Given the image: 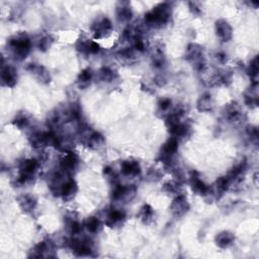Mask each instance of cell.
<instances>
[{
  "label": "cell",
  "mask_w": 259,
  "mask_h": 259,
  "mask_svg": "<svg viewBox=\"0 0 259 259\" xmlns=\"http://www.w3.org/2000/svg\"><path fill=\"white\" fill-rule=\"evenodd\" d=\"M31 41L26 32H17L7 42L8 54L16 61L25 60L30 52Z\"/></svg>",
  "instance_id": "cell-1"
},
{
  "label": "cell",
  "mask_w": 259,
  "mask_h": 259,
  "mask_svg": "<svg viewBox=\"0 0 259 259\" xmlns=\"http://www.w3.org/2000/svg\"><path fill=\"white\" fill-rule=\"evenodd\" d=\"M171 3L163 2L145 14L144 25L148 28L160 29L166 26L171 17Z\"/></svg>",
  "instance_id": "cell-2"
},
{
  "label": "cell",
  "mask_w": 259,
  "mask_h": 259,
  "mask_svg": "<svg viewBox=\"0 0 259 259\" xmlns=\"http://www.w3.org/2000/svg\"><path fill=\"white\" fill-rule=\"evenodd\" d=\"M40 168V162L37 159L29 158L24 159L20 162L19 167H17V176L15 178V184L19 186L29 185L32 182L36 177V173Z\"/></svg>",
  "instance_id": "cell-3"
},
{
  "label": "cell",
  "mask_w": 259,
  "mask_h": 259,
  "mask_svg": "<svg viewBox=\"0 0 259 259\" xmlns=\"http://www.w3.org/2000/svg\"><path fill=\"white\" fill-rule=\"evenodd\" d=\"M79 140L80 142L90 149L96 150L101 148L105 145V137H103L99 132H96L90 129L87 126H82L80 124V128L78 131Z\"/></svg>",
  "instance_id": "cell-4"
},
{
  "label": "cell",
  "mask_w": 259,
  "mask_h": 259,
  "mask_svg": "<svg viewBox=\"0 0 259 259\" xmlns=\"http://www.w3.org/2000/svg\"><path fill=\"white\" fill-rule=\"evenodd\" d=\"M185 58L194 66L196 70L203 71L205 67V59L203 49L200 45L189 44L185 52Z\"/></svg>",
  "instance_id": "cell-5"
},
{
  "label": "cell",
  "mask_w": 259,
  "mask_h": 259,
  "mask_svg": "<svg viewBox=\"0 0 259 259\" xmlns=\"http://www.w3.org/2000/svg\"><path fill=\"white\" fill-rule=\"evenodd\" d=\"M68 246L76 256H93V244L89 239H81L75 236L69 240Z\"/></svg>",
  "instance_id": "cell-6"
},
{
  "label": "cell",
  "mask_w": 259,
  "mask_h": 259,
  "mask_svg": "<svg viewBox=\"0 0 259 259\" xmlns=\"http://www.w3.org/2000/svg\"><path fill=\"white\" fill-rule=\"evenodd\" d=\"M114 186L112 198L115 201L126 203L136 197L137 188L134 185H122L117 183Z\"/></svg>",
  "instance_id": "cell-7"
},
{
  "label": "cell",
  "mask_w": 259,
  "mask_h": 259,
  "mask_svg": "<svg viewBox=\"0 0 259 259\" xmlns=\"http://www.w3.org/2000/svg\"><path fill=\"white\" fill-rule=\"evenodd\" d=\"M114 29L112 22L108 17H98L91 25V32L95 39L107 38Z\"/></svg>",
  "instance_id": "cell-8"
},
{
  "label": "cell",
  "mask_w": 259,
  "mask_h": 259,
  "mask_svg": "<svg viewBox=\"0 0 259 259\" xmlns=\"http://www.w3.org/2000/svg\"><path fill=\"white\" fill-rule=\"evenodd\" d=\"M56 247L54 242H52L51 240H45L42 242L34 245L31 249L29 257H45V258H52L55 257Z\"/></svg>",
  "instance_id": "cell-9"
},
{
  "label": "cell",
  "mask_w": 259,
  "mask_h": 259,
  "mask_svg": "<svg viewBox=\"0 0 259 259\" xmlns=\"http://www.w3.org/2000/svg\"><path fill=\"white\" fill-rule=\"evenodd\" d=\"M79 165V159L77 157V155L73 152H68L65 153L63 158L60 160V165L59 169L64 172V173L71 175L73 174V172L76 171Z\"/></svg>",
  "instance_id": "cell-10"
},
{
  "label": "cell",
  "mask_w": 259,
  "mask_h": 259,
  "mask_svg": "<svg viewBox=\"0 0 259 259\" xmlns=\"http://www.w3.org/2000/svg\"><path fill=\"white\" fill-rule=\"evenodd\" d=\"M0 80H1L2 86H5V87H9V88L13 87L17 82V71L15 70V68L10 65H5L2 62Z\"/></svg>",
  "instance_id": "cell-11"
},
{
  "label": "cell",
  "mask_w": 259,
  "mask_h": 259,
  "mask_svg": "<svg viewBox=\"0 0 259 259\" xmlns=\"http://www.w3.org/2000/svg\"><path fill=\"white\" fill-rule=\"evenodd\" d=\"M27 70L41 83L47 84L51 81V74L48 69L43 65L31 63L28 65Z\"/></svg>",
  "instance_id": "cell-12"
},
{
  "label": "cell",
  "mask_w": 259,
  "mask_h": 259,
  "mask_svg": "<svg viewBox=\"0 0 259 259\" xmlns=\"http://www.w3.org/2000/svg\"><path fill=\"white\" fill-rule=\"evenodd\" d=\"M125 220H126V213L124 211L117 209H111L107 212L105 223L110 228H116L119 227L120 225H123Z\"/></svg>",
  "instance_id": "cell-13"
},
{
  "label": "cell",
  "mask_w": 259,
  "mask_h": 259,
  "mask_svg": "<svg viewBox=\"0 0 259 259\" xmlns=\"http://www.w3.org/2000/svg\"><path fill=\"white\" fill-rule=\"evenodd\" d=\"M189 210V203L187 199L182 195H177L176 198L172 201L170 205V211L173 216L180 218L184 216Z\"/></svg>",
  "instance_id": "cell-14"
},
{
  "label": "cell",
  "mask_w": 259,
  "mask_h": 259,
  "mask_svg": "<svg viewBox=\"0 0 259 259\" xmlns=\"http://www.w3.org/2000/svg\"><path fill=\"white\" fill-rule=\"evenodd\" d=\"M224 116L229 124L236 125L240 124L242 120L243 115L241 113V110L236 102H232L230 105L226 106L225 111H224Z\"/></svg>",
  "instance_id": "cell-15"
},
{
  "label": "cell",
  "mask_w": 259,
  "mask_h": 259,
  "mask_svg": "<svg viewBox=\"0 0 259 259\" xmlns=\"http://www.w3.org/2000/svg\"><path fill=\"white\" fill-rule=\"evenodd\" d=\"M64 222H65V228L69 234L72 235L73 237L80 235L83 227L78 217L74 213L67 214L64 219Z\"/></svg>",
  "instance_id": "cell-16"
},
{
  "label": "cell",
  "mask_w": 259,
  "mask_h": 259,
  "mask_svg": "<svg viewBox=\"0 0 259 259\" xmlns=\"http://www.w3.org/2000/svg\"><path fill=\"white\" fill-rule=\"evenodd\" d=\"M216 33L221 42H229L233 38V29L230 24L225 20H219L216 23Z\"/></svg>",
  "instance_id": "cell-17"
},
{
  "label": "cell",
  "mask_w": 259,
  "mask_h": 259,
  "mask_svg": "<svg viewBox=\"0 0 259 259\" xmlns=\"http://www.w3.org/2000/svg\"><path fill=\"white\" fill-rule=\"evenodd\" d=\"M76 50L82 55H86V56L93 55L98 53L99 45L94 41L81 38L76 43Z\"/></svg>",
  "instance_id": "cell-18"
},
{
  "label": "cell",
  "mask_w": 259,
  "mask_h": 259,
  "mask_svg": "<svg viewBox=\"0 0 259 259\" xmlns=\"http://www.w3.org/2000/svg\"><path fill=\"white\" fill-rule=\"evenodd\" d=\"M120 172L126 177H136L141 173L140 163L136 160H125L120 164Z\"/></svg>",
  "instance_id": "cell-19"
},
{
  "label": "cell",
  "mask_w": 259,
  "mask_h": 259,
  "mask_svg": "<svg viewBox=\"0 0 259 259\" xmlns=\"http://www.w3.org/2000/svg\"><path fill=\"white\" fill-rule=\"evenodd\" d=\"M191 186L193 192L198 196H208L210 195V186L206 185L199 176L197 172H193L191 176Z\"/></svg>",
  "instance_id": "cell-20"
},
{
  "label": "cell",
  "mask_w": 259,
  "mask_h": 259,
  "mask_svg": "<svg viewBox=\"0 0 259 259\" xmlns=\"http://www.w3.org/2000/svg\"><path fill=\"white\" fill-rule=\"evenodd\" d=\"M133 16L131 3L127 1L118 2L116 5V19L120 23H128Z\"/></svg>",
  "instance_id": "cell-21"
},
{
  "label": "cell",
  "mask_w": 259,
  "mask_h": 259,
  "mask_svg": "<svg viewBox=\"0 0 259 259\" xmlns=\"http://www.w3.org/2000/svg\"><path fill=\"white\" fill-rule=\"evenodd\" d=\"M17 203H19L20 208L22 209V211H24L25 213H30L32 211H34L37 206V200L34 199L33 196L29 195V194H24L21 195L19 198L16 199Z\"/></svg>",
  "instance_id": "cell-22"
},
{
  "label": "cell",
  "mask_w": 259,
  "mask_h": 259,
  "mask_svg": "<svg viewBox=\"0 0 259 259\" xmlns=\"http://www.w3.org/2000/svg\"><path fill=\"white\" fill-rule=\"evenodd\" d=\"M216 245L221 249H227L235 242V235L229 231H223L215 238Z\"/></svg>",
  "instance_id": "cell-23"
},
{
  "label": "cell",
  "mask_w": 259,
  "mask_h": 259,
  "mask_svg": "<svg viewBox=\"0 0 259 259\" xmlns=\"http://www.w3.org/2000/svg\"><path fill=\"white\" fill-rule=\"evenodd\" d=\"M92 79H93V73L91 71V69L89 68L83 69L76 79V85L80 89H86L90 86Z\"/></svg>",
  "instance_id": "cell-24"
},
{
  "label": "cell",
  "mask_w": 259,
  "mask_h": 259,
  "mask_svg": "<svg viewBox=\"0 0 259 259\" xmlns=\"http://www.w3.org/2000/svg\"><path fill=\"white\" fill-rule=\"evenodd\" d=\"M198 110L201 113H209L213 111L214 108V101L212 98V95L209 93L202 94L200 99L198 100Z\"/></svg>",
  "instance_id": "cell-25"
},
{
  "label": "cell",
  "mask_w": 259,
  "mask_h": 259,
  "mask_svg": "<svg viewBox=\"0 0 259 259\" xmlns=\"http://www.w3.org/2000/svg\"><path fill=\"white\" fill-rule=\"evenodd\" d=\"M117 77L116 72L111 67H102L97 73V78L103 83H112Z\"/></svg>",
  "instance_id": "cell-26"
},
{
  "label": "cell",
  "mask_w": 259,
  "mask_h": 259,
  "mask_svg": "<svg viewBox=\"0 0 259 259\" xmlns=\"http://www.w3.org/2000/svg\"><path fill=\"white\" fill-rule=\"evenodd\" d=\"M151 58H152V64L154 68H156V69H162L166 64L165 55L163 53V50L160 47L155 48L153 50Z\"/></svg>",
  "instance_id": "cell-27"
},
{
  "label": "cell",
  "mask_w": 259,
  "mask_h": 259,
  "mask_svg": "<svg viewBox=\"0 0 259 259\" xmlns=\"http://www.w3.org/2000/svg\"><path fill=\"white\" fill-rule=\"evenodd\" d=\"M154 210L152 206L150 204H144L142 208L140 209V212L139 214H138V218L140 219V221L144 224H146V225H149V224L152 223L153 219H154Z\"/></svg>",
  "instance_id": "cell-28"
},
{
  "label": "cell",
  "mask_w": 259,
  "mask_h": 259,
  "mask_svg": "<svg viewBox=\"0 0 259 259\" xmlns=\"http://www.w3.org/2000/svg\"><path fill=\"white\" fill-rule=\"evenodd\" d=\"M257 83H253L251 85V89H249L244 97L245 103L249 107L256 108L258 106V92H257Z\"/></svg>",
  "instance_id": "cell-29"
},
{
  "label": "cell",
  "mask_w": 259,
  "mask_h": 259,
  "mask_svg": "<svg viewBox=\"0 0 259 259\" xmlns=\"http://www.w3.org/2000/svg\"><path fill=\"white\" fill-rule=\"evenodd\" d=\"M13 125L21 130L27 129L30 125V117L26 113H20L13 119Z\"/></svg>",
  "instance_id": "cell-30"
},
{
  "label": "cell",
  "mask_w": 259,
  "mask_h": 259,
  "mask_svg": "<svg viewBox=\"0 0 259 259\" xmlns=\"http://www.w3.org/2000/svg\"><path fill=\"white\" fill-rule=\"evenodd\" d=\"M84 227L86 228L89 233L91 234H96L100 228H101V224L98 218L96 217H90L84 223Z\"/></svg>",
  "instance_id": "cell-31"
},
{
  "label": "cell",
  "mask_w": 259,
  "mask_h": 259,
  "mask_svg": "<svg viewBox=\"0 0 259 259\" xmlns=\"http://www.w3.org/2000/svg\"><path fill=\"white\" fill-rule=\"evenodd\" d=\"M53 42H54L53 37H52L50 33H45V34H42V36L38 39L37 46L40 51L46 52L51 48Z\"/></svg>",
  "instance_id": "cell-32"
},
{
  "label": "cell",
  "mask_w": 259,
  "mask_h": 259,
  "mask_svg": "<svg viewBox=\"0 0 259 259\" xmlns=\"http://www.w3.org/2000/svg\"><path fill=\"white\" fill-rule=\"evenodd\" d=\"M172 101L169 98H162L159 103H158V112L159 114H162L163 115H165V117L167 115H169L172 111H173V107H172Z\"/></svg>",
  "instance_id": "cell-33"
},
{
  "label": "cell",
  "mask_w": 259,
  "mask_h": 259,
  "mask_svg": "<svg viewBox=\"0 0 259 259\" xmlns=\"http://www.w3.org/2000/svg\"><path fill=\"white\" fill-rule=\"evenodd\" d=\"M180 188H181V184L179 180H172V181H168L167 183H165L164 185V189L168 193V194H174V195H179L180 193Z\"/></svg>",
  "instance_id": "cell-34"
},
{
  "label": "cell",
  "mask_w": 259,
  "mask_h": 259,
  "mask_svg": "<svg viewBox=\"0 0 259 259\" xmlns=\"http://www.w3.org/2000/svg\"><path fill=\"white\" fill-rule=\"evenodd\" d=\"M248 73L250 74L253 83H257V77H258V58L257 56L254 57L253 60H251L250 65L248 67Z\"/></svg>",
  "instance_id": "cell-35"
},
{
  "label": "cell",
  "mask_w": 259,
  "mask_h": 259,
  "mask_svg": "<svg viewBox=\"0 0 259 259\" xmlns=\"http://www.w3.org/2000/svg\"><path fill=\"white\" fill-rule=\"evenodd\" d=\"M162 175H163L162 172L160 170H158V169H155V168L150 169V171L148 172V174H147L148 179L152 180V181L159 180L162 177Z\"/></svg>",
  "instance_id": "cell-36"
},
{
  "label": "cell",
  "mask_w": 259,
  "mask_h": 259,
  "mask_svg": "<svg viewBox=\"0 0 259 259\" xmlns=\"http://www.w3.org/2000/svg\"><path fill=\"white\" fill-rule=\"evenodd\" d=\"M246 133H247L248 138L251 140V142H253V143L258 142V131L255 127H252V126L248 127L246 129Z\"/></svg>",
  "instance_id": "cell-37"
},
{
  "label": "cell",
  "mask_w": 259,
  "mask_h": 259,
  "mask_svg": "<svg viewBox=\"0 0 259 259\" xmlns=\"http://www.w3.org/2000/svg\"><path fill=\"white\" fill-rule=\"evenodd\" d=\"M216 59H217V61L219 62V63H222V64H224V63H226V61H227V55L225 54V53H224V52H219V53H217L216 54Z\"/></svg>",
  "instance_id": "cell-38"
},
{
  "label": "cell",
  "mask_w": 259,
  "mask_h": 259,
  "mask_svg": "<svg viewBox=\"0 0 259 259\" xmlns=\"http://www.w3.org/2000/svg\"><path fill=\"white\" fill-rule=\"evenodd\" d=\"M189 8H191V10L194 12V13H200L201 12V9L200 7H198V3L197 2H189Z\"/></svg>",
  "instance_id": "cell-39"
}]
</instances>
